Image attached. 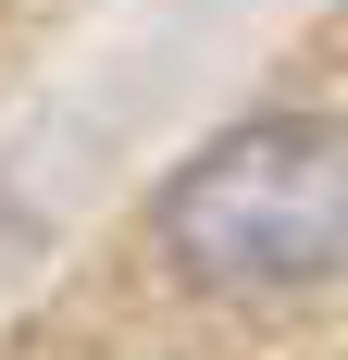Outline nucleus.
<instances>
[{
	"instance_id": "obj_1",
	"label": "nucleus",
	"mask_w": 348,
	"mask_h": 360,
	"mask_svg": "<svg viewBox=\"0 0 348 360\" xmlns=\"http://www.w3.org/2000/svg\"><path fill=\"white\" fill-rule=\"evenodd\" d=\"M149 236L211 298H286L348 261V124L336 112H261L211 137L149 199Z\"/></svg>"
}]
</instances>
